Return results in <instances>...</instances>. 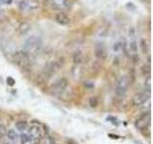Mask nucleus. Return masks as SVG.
<instances>
[{
    "label": "nucleus",
    "instance_id": "10",
    "mask_svg": "<svg viewBox=\"0 0 153 144\" xmlns=\"http://www.w3.org/2000/svg\"><path fill=\"white\" fill-rule=\"evenodd\" d=\"M56 21L60 25H67L70 23V17L65 13H59L56 14Z\"/></svg>",
    "mask_w": 153,
    "mask_h": 144
},
{
    "label": "nucleus",
    "instance_id": "5",
    "mask_svg": "<svg viewBox=\"0 0 153 144\" xmlns=\"http://www.w3.org/2000/svg\"><path fill=\"white\" fill-rule=\"evenodd\" d=\"M68 86V81L66 78H60L56 82V84L53 86L52 92L55 95H60L62 92H64V90Z\"/></svg>",
    "mask_w": 153,
    "mask_h": 144
},
{
    "label": "nucleus",
    "instance_id": "13",
    "mask_svg": "<svg viewBox=\"0 0 153 144\" xmlns=\"http://www.w3.org/2000/svg\"><path fill=\"white\" fill-rule=\"evenodd\" d=\"M83 61V54L80 50L76 51L73 54V62L75 64H79Z\"/></svg>",
    "mask_w": 153,
    "mask_h": 144
},
{
    "label": "nucleus",
    "instance_id": "24",
    "mask_svg": "<svg viewBox=\"0 0 153 144\" xmlns=\"http://www.w3.org/2000/svg\"><path fill=\"white\" fill-rule=\"evenodd\" d=\"M4 144H8V143H4Z\"/></svg>",
    "mask_w": 153,
    "mask_h": 144
},
{
    "label": "nucleus",
    "instance_id": "8",
    "mask_svg": "<svg viewBox=\"0 0 153 144\" xmlns=\"http://www.w3.org/2000/svg\"><path fill=\"white\" fill-rule=\"evenodd\" d=\"M95 55L97 57V59L104 61L106 60V58L108 56L107 54V50L105 46L103 45V43H98L95 47Z\"/></svg>",
    "mask_w": 153,
    "mask_h": 144
},
{
    "label": "nucleus",
    "instance_id": "16",
    "mask_svg": "<svg viewBox=\"0 0 153 144\" xmlns=\"http://www.w3.org/2000/svg\"><path fill=\"white\" fill-rule=\"evenodd\" d=\"M6 134H7L8 138H10L11 140H16V139L17 138V134H16V131H14V130H13V129L9 130V131L6 133Z\"/></svg>",
    "mask_w": 153,
    "mask_h": 144
},
{
    "label": "nucleus",
    "instance_id": "20",
    "mask_svg": "<svg viewBox=\"0 0 153 144\" xmlns=\"http://www.w3.org/2000/svg\"><path fill=\"white\" fill-rule=\"evenodd\" d=\"M6 133H7L6 127H5L4 125H0V139L4 137V136L6 134Z\"/></svg>",
    "mask_w": 153,
    "mask_h": 144
},
{
    "label": "nucleus",
    "instance_id": "23",
    "mask_svg": "<svg viewBox=\"0 0 153 144\" xmlns=\"http://www.w3.org/2000/svg\"><path fill=\"white\" fill-rule=\"evenodd\" d=\"M66 143H67V144H78V142L75 141L74 139H67V140H66Z\"/></svg>",
    "mask_w": 153,
    "mask_h": 144
},
{
    "label": "nucleus",
    "instance_id": "11",
    "mask_svg": "<svg viewBox=\"0 0 153 144\" xmlns=\"http://www.w3.org/2000/svg\"><path fill=\"white\" fill-rule=\"evenodd\" d=\"M30 30H31V25H30V23H28V22H21L17 28L19 35H21V36L26 35L27 33L30 32Z\"/></svg>",
    "mask_w": 153,
    "mask_h": 144
},
{
    "label": "nucleus",
    "instance_id": "22",
    "mask_svg": "<svg viewBox=\"0 0 153 144\" xmlns=\"http://www.w3.org/2000/svg\"><path fill=\"white\" fill-rule=\"evenodd\" d=\"M6 81H7V84H8L9 86H13L14 84H16V81H14V79L12 78V77H8Z\"/></svg>",
    "mask_w": 153,
    "mask_h": 144
},
{
    "label": "nucleus",
    "instance_id": "2",
    "mask_svg": "<svg viewBox=\"0 0 153 144\" xmlns=\"http://www.w3.org/2000/svg\"><path fill=\"white\" fill-rule=\"evenodd\" d=\"M41 46H42L41 38L36 36H31L25 40V43H24V51H26L27 53L36 52L40 49Z\"/></svg>",
    "mask_w": 153,
    "mask_h": 144
},
{
    "label": "nucleus",
    "instance_id": "17",
    "mask_svg": "<svg viewBox=\"0 0 153 144\" xmlns=\"http://www.w3.org/2000/svg\"><path fill=\"white\" fill-rule=\"evenodd\" d=\"M99 105V100L97 97H90L89 99V106L91 108H97Z\"/></svg>",
    "mask_w": 153,
    "mask_h": 144
},
{
    "label": "nucleus",
    "instance_id": "4",
    "mask_svg": "<svg viewBox=\"0 0 153 144\" xmlns=\"http://www.w3.org/2000/svg\"><path fill=\"white\" fill-rule=\"evenodd\" d=\"M149 125H150V112H149L142 114L135 122L136 128L140 130V131H142V130L145 128H148Z\"/></svg>",
    "mask_w": 153,
    "mask_h": 144
},
{
    "label": "nucleus",
    "instance_id": "9",
    "mask_svg": "<svg viewBox=\"0 0 153 144\" xmlns=\"http://www.w3.org/2000/svg\"><path fill=\"white\" fill-rule=\"evenodd\" d=\"M39 3L36 0H23L20 3V8L22 10H27V11H33L38 8Z\"/></svg>",
    "mask_w": 153,
    "mask_h": 144
},
{
    "label": "nucleus",
    "instance_id": "12",
    "mask_svg": "<svg viewBox=\"0 0 153 144\" xmlns=\"http://www.w3.org/2000/svg\"><path fill=\"white\" fill-rule=\"evenodd\" d=\"M50 77H51V75H49V74L47 73V72H45L44 70H43L41 73L37 76V78H36V84L37 85H42V84L46 83V82L49 80Z\"/></svg>",
    "mask_w": 153,
    "mask_h": 144
},
{
    "label": "nucleus",
    "instance_id": "1",
    "mask_svg": "<svg viewBox=\"0 0 153 144\" xmlns=\"http://www.w3.org/2000/svg\"><path fill=\"white\" fill-rule=\"evenodd\" d=\"M13 61L14 62L20 67V69L23 71H28L31 68V60L29 53L26 51L21 50L17 51L16 54L13 55Z\"/></svg>",
    "mask_w": 153,
    "mask_h": 144
},
{
    "label": "nucleus",
    "instance_id": "19",
    "mask_svg": "<svg viewBox=\"0 0 153 144\" xmlns=\"http://www.w3.org/2000/svg\"><path fill=\"white\" fill-rule=\"evenodd\" d=\"M140 46H141V49H142V51H143V54H146V53L148 52V44H147V42H146V40H141V44H140Z\"/></svg>",
    "mask_w": 153,
    "mask_h": 144
},
{
    "label": "nucleus",
    "instance_id": "7",
    "mask_svg": "<svg viewBox=\"0 0 153 144\" xmlns=\"http://www.w3.org/2000/svg\"><path fill=\"white\" fill-rule=\"evenodd\" d=\"M149 96H150V92L137 93L133 97V105L135 106V107H141L142 105H143L148 99H149Z\"/></svg>",
    "mask_w": 153,
    "mask_h": 144
},
{
    "label": "nucleus",
    "instance_id": "21",
    "mask_svg": "<svg viewBox=\"0 0 153 144\" xmlns=\"http://www.w3.org/2000/svg\"><path fill=\"white\" fill-rule=\"evenodd\" d=\"M20 140H21V143L22 144H25L26 142H29V136L28 134H21L20 136Z\"/></svg>",
    "mask_w": 153,
    "mask_h": 144
},
{
    "label": "nucleus",
    "instance_id": "14",
    "mask_svg": "<svg viewBox=\"0 0 153 144\" xmlns=\"http://www.w3.org/2000/svg\"><path fill=\"white\" fill-rule=\"evenodd\" d=\"M16 127L18 131L23 132V131H26V130L28 129V124L26 121H18L16 123Z\"/></svg>",
    "mask_w": 153,
    "mask_h": 144
},
{
    "label": "nucleus",
    "instance_id": "18",
    "mask_svg": "<svg viewBox=\"0 0 153 144\" xmlns=\"http://www.w3.org/2000/svg\"><path fill=\"white\" fill-rule=\"evenodd\" d=\"M129 49L133 53H136L138 51V44L136 40H131L129 42Z\"/></svg>",
    "mask_w": 153,
    "mask_h": 144
},
{
    "label": "nucleus",
    "instance_id": "3",
    "mask_svg": "<svg viewBox=\"0 0 153 144\" xmlns=\"http://www.w3.org/2000/svg\"><path fill=\"white\" fill-rule=\"evenodd\" d=\"M129 85V81L127 80L126 77H123L121 78L117 83L116 88H115V93L120 98H123L126 94L127 88Z\"/></svg>",
    "mask_w": 153,
    "mask_h": 144
},
{
    "label": "nucleus",
    "instance_id": "6",
    "mask_svg": "<svg viewBox=\"0 0 153 144\" xmlns=\"http://www.w3.org/2000/svg\"><path fill=\"white\" fill-rule=\"evenodd\" d=\"M29 134L31 136H29V142L32 143H37L42 138V133L40 131V128L38 126L33 125L30 129H29Z\"/></svg>",
    "mask_w": 153,
    "mask_h": 144
},
{
    "label": "nucleus",
    "instance_id": "15",
    "mask_svg": "<svg viewBox=\"0 0 153 144\" xmlns=\"http://www.w3.org/2000/svg\"><path fill=\"white\" fill-rule=\"evenodd\" d=\"M141 71H142L143 75H145V76H149V75H150V72H151L150 65H148V64L143 65V66L141 67Z\"/></svg>",
    "mask_w": 153,
    "mask_h": 144
}]
</instances>
